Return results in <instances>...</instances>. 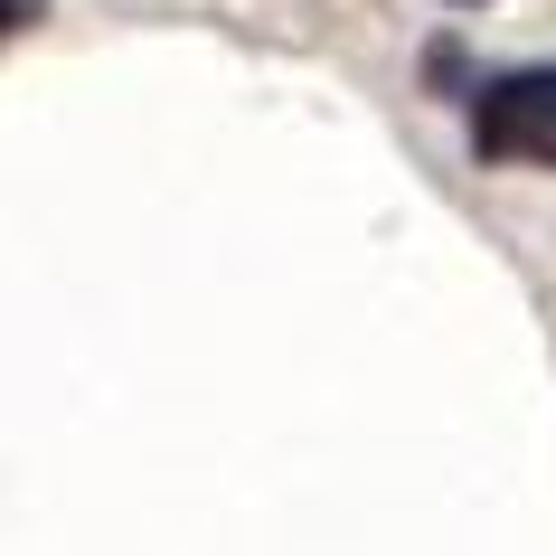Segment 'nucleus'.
Instances as JSON below:
<instances>
[{
	"instance_id": "obj_3",
	"label": "nucleus",
	"mask_w": 556,
	"mask_h": 556,
	"mask_svg": "<svg viewBox=\"0 0 556 556\" xmlns=\"http://www.w3.org/2000/svg\"><path fill=\"white\" fill-rule=\"evenodd\" d=\"M453 10H471V0H453Z\"/></svg>"
},
{
	"instance_id": "obj_2",
	"label": "nucleus",
	"mask_w": 556,
	"mask_h": 556,
	"mask_svg": "<svg viewBox=\"0 0 556 556\" xmlns=\"http://www.w3.org/2000/svg\"><path fill=\"white\" fill-rule=\"evenodd\" d=\"M48 20V0H0V38H20V29H38Z\"/></svg>"
},
{
	"instance_id": "obj_1",
	"label": "nucleus",
	"mask_w": 556,
	"mask_h": 556,
	"mask_svg": "<svg viewBox=\"0 0 556 556\" xmlns=\"http://www.w3.org/2000/svg\"><path fill=\"white\" fill-rule=\"evenodd\" d=\"M471 151L491 170H556V66H500L471 86Z\"/></svg>"
}]
</instances>
